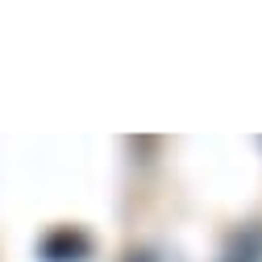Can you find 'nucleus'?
<instances>
[{
  "label": "nucleus",
  "instance_id": "1",
  "mask_svg": "<svg viewBox=\"0 0 262 262\" xmlns=\"http://www.w3.org/2000/svg\"><path fill=\"white\" fill-rule=\"evenodd\" d=\"M92 254H96V242L79 225H54L38 242V258L42 262H92Z\"/></svg>",
  "mask_w": 262,
  "mask_h": 262
},
{
  "label": "nucleus",
  "instance_id": "2",
  "mask_svg": "<svg viewBox=\"0 0 262 262\" xmlns=\"http://www.w3.org/2000/svg\"><path fill=\"white\" fill-rule=\"evenodd\" d=\"M216 262H262V225H242L237 233H229Z\"/></svg>",
  "mask_w": 262,
  "mask_h": 262
},
{
  "label": "nucleus",
  "instance_id": "3",
  "mask_svg": "<svg viewBox=\"0 0 262 262\" xmlns=\"http://www.w3.org/2000/svg\"><path fill=\"white\" fill-rule=\"evenodd\" d=\"M121 262H162V258H158L154 250H138V246H134V250H125Z\"/></svg>",
  "mask_w": 262,
  "mask_h": 262
}]
</instances>
